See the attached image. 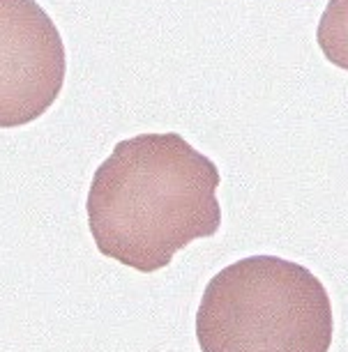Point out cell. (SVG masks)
<instances>
[{"label": "cell", "mask_w": 348, "mask_h": 352, "mask_svg": "<svg viewBox=\"0 0 348 352\" xmlns=\"http://www.w3.org/2000/svg\"><path fill=\"white\" fill-rule=\"evenodd\" d=\"M217 189L215 162L180 134L132 136L92 175L90 235L102 256L150 274L219 230Z\"/></svg>", "instance_id": "obj_1"}, {"label": "cell", "mask_w": 348, "mask_h": 352, "mask_svg": "<svg viewBox=\"0 0 348 352\" xmlns=\"http://www.w3.org/2000/svg\"><path fill=\"white\" fill-rule=\"evenodd\" d=\"M332 304L305 265L249 256L207 281L196 311L201 352H327Z\"/></svg>", "instance_id": "obj_2"}, {"label": "cell", "mask_w": 348, "mask_h": 352, "mask_svg": "<svg viewBox=\"0 0 348 352\" xmlns=\"http://www.w3.org/2000/svg\"><path fill=\"white\" fill-rule=\"evenodd\" d=\"M65 44L35 0H0V129L42 118L65 83Z\"/></svg>", "instance_id": "obj_3"}, {"label": "cell", "mask_w": 348, "mask_h": 352, "mask_svg": "<svg viewBox=\"0 0 348 352\" xmlns=\"http://www.w3.org/2000/svg\"><path fill=\"white\" fill-rule=\"evenodd\" d=\"M316 42L334 67L348 72V0H330L318 21Z\"/></svg>", "instance_id": "obj_4"}]
</instances>
